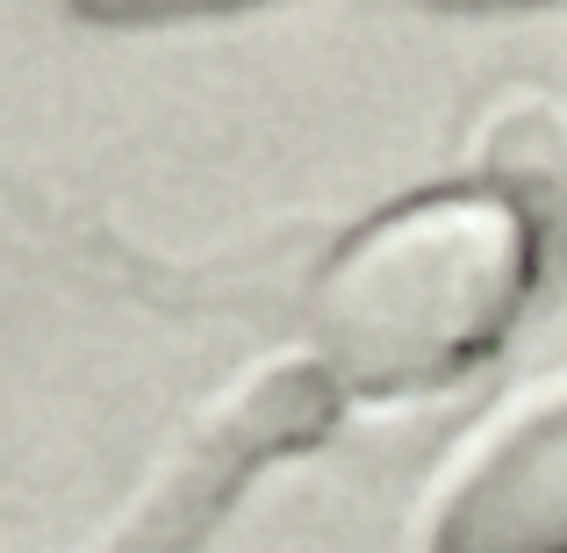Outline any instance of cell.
<instances>
[{
    "mask_svg": "<svg viewBox=\"0 0 567 553\" xmlns=\"http://www.w3.org/2000/svg\"><path fill=\"white\" fill-rule=\"evenodd\" d=\"M525 295V208L511 194H424L331 252L309 288V360L338 396H416L488 360Z\"/></svg>",
    "mask_w": 567,
    "mask_h": 553,
    "instance_id": "1",
    "label": "cell"
},
{
    "mask_svg": "<svg viewBox=\"0 0 567 553\" xmlns=\"http://www.w3.org/2000/svg\"><path fill=\"white\" fill-rule=\"evenodd\" d=\"M86 14L109 22H158V14H208V8H237V0H80Z\"/></svg>",
    "mask_w": 567,
    "mask_h": 553,
    "instance_id": "4",
    "label": "cell"
},
{
    "mask_svg": "<svg viewBox=\"0 0 567 553\" xmlns=\"http://www.w3.org/2000/svg\"><path fill=\"white\" fill-rule=\"evenodd\" d=\"M338 410V381L317 360L274 367L259 381H245L223 410H208L187 431V446L158 468V482L130 503V518L109 532L101 553H194L208 540V525L223 518V503L266 468V460L309 446Z\"/></svg>",
    "mask_w": 567,
    "mask_h": 553,
    "instance_id": "2",
    "label": "cell"
},
{
    "mask_svg": "<svg viewBox=\"0 0 567 553\" xmlns=\"http://www.w3.org/2000/svg\"><path fill=\"white\" fill-rule=\"evenodd\" d=\"M431 553H567V396L474 446L431 518Z\"/></svg>",
    "mask_w": 567,
    "mask_h": 553,
    "instance_id": "3",
    "label": "cell"
}]
</instances>
